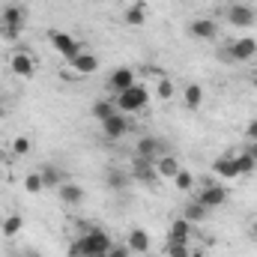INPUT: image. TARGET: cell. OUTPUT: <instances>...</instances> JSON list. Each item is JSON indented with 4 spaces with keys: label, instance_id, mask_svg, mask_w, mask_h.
I'll use <instances>...</instances> for the list:
<instances>
[{
    "label": "cell",
    "instance_id": "603a6c76",
    "mask_svg": "<svg viewBox=\"0 0 257 257\" xmlns=\"http://www.w3.org/2000/svg\"><path fill=\"white\" fill-rule=\"evenodd\" d=\"M206 212H209V209H206L200 200H189V203L183 206V218H186V221H192V224L203 221V218H206Z\"/></svg>",
    "mask_w": 257,
    "mask_h": 257
},
{
    "label": "cell",
    "instance_id": "ab89813d",
    "mask_svg": "<svg viewBox=\"0 0 257 257\" xmlns=\"http://www.w3.org/2000/svg\"><path fill=\"white\" fill-rule=\"evenodd\" d=\"M0 12H3V0H0Z\"/></svg>",
    "mask_w": 257,
    "mask_h": 257
},
{
    "label": "cell",
    "instance_id": "4fadbf2b",
    "mask_svg": "<svg viewBox=\"0 0 257 257\" xmlns=\"http://www.w3.org/2000/svg\"><path fill=\"white\" fill-rule=\"evenodd\" d=\"M84 197H87V192L78 183H72V180H66L63 186L57 189V200L66 203V206H78V203H84Z\"/></svg>",
    "mask_w": 257,
    "mask_h": 257
},
{
    "label": "cell",
    "instance_id": "ac0fdd59",
    "mask_svg": "<svg viewBox=\"0 0 257 257\" xmlns=\"http://www.w3.org/2000/svg\"><path fill=\"white\" fill-rule=\"evenodd\" d=\"M156 174L165 177V180H174V177L180 174V162H177V156H174V153H165L162 159H156Z\"/></svg>",
    "mask_w": 257,
    "mask_h": 257
},
{
    "label": "cell",
    "instance_id": "9a60e30c",
    "mask_svg": "<svg viewBox=\"0 0 257 257\" xmlns=\"http://www.w3.org/2000/svg\"><path fill=\"white\" fill-rule=\"evenodd\" d=\"M21 24H24V9L21 6H3V12H0V30H21Z\"/></svg>",
    "mask_w": 257,
    "mask_h": 257
},
{
    "label": "cell",
    "instance_id": "74e56055",
    "mask_svg": "<svg viewBox=\"0 0 257 257\" xmlns=\"http://www.w3.org/2000/svg\"><path fill=\"white\" fill-rule=\"evenodd\" d=\"M189 257H206V254H203L200 248H192V254H189Z\"/></svg>",
    "mask_w": 257,
    "mask_h": 257
},
{
    "label": "cell",
    "instance_id": "5b68a950",
    "mask_svg": "<svg viewBox=\"0 0 257 257\" xmlns=\"http://www.w3.org/2000/svg\"><path fill=\"white\" fill-rule=\"evenodd\" d=\"M128 132H132V117L123 114V111H117L114 117H108V120L102 123V135H105L108 141H120V138H126Z\"/></svg>",
    "mask_w": 257,
    "mask_h": 257
},
{
    "label": "cell",
    "instance_id": "44dd1931",
    "mask_svg": "<svg viewBox=\"0 0 257 257\" xmlns=\"http://www.w3.org/2000/svg\"><path fill=\"white\" fill-rule=\"evenodd\" d=\"M90 111H93V117H96L99 123H105L108 117H114V114H117V102H111V99H96Z\"/></svg>",
    "mask_w": 257,
    "mask_h": 257
},
{
    "label": "cell",
    "instance_id": "ffe728a7",
    "mask_svg": "<svg viewBox=\"0 0 257 257\" xmlns=\"http://www.w3.org/2000/svg\"><path fill=\"white\" fill-rule=\"evenodd\" d=\"M39 174H42V183H45V189H54V192H57V189L63 186L66 180H69L63 171H60V168H54V165H45V168H42Z\"/></svg>",
    "mask_w": 257,
    "mask_h": 257
},
{
    "label": "cell",
    "instance_id": "4316f807",
    "mask_svg": "<svg viewBox=\"0 0 257 257\" xmlns=\"http://www.w3.org/2000/svg\"><path fill=\"white\" fill-rule=\"evenodd\" d=\"M233 159H236V168H239V177H251L257 168V162L248 156V153H233Z\"/></svg>",
    "mask_w": 257,
    "mask_h": 257
},
{
    "label": "cell",
    "instance_id": "484cf974",
    "mask_svg": "<svg viewBox=\"0 0 257 257\" xmlns=\"http://www.w3.org/2000/svg\"><path fill=\"white\" fill-rule=\"evenodd\" d=\"M165 254H168V257H189V254H192V248H189V242H186V239H171V236H168Z\"/></svg>",
    "mask_w": 257,
    "mask_h": 257
},
{
    "label": "cell",
    "instance_id": "f35d334b",
    "mask_svg": "<svg viewBox=\"0 0 257 257\" xmlns=\"http://www.w3.org/2000/svg\"><path fill=\"white\" fill-rule=\"evenodd\" d=\"M254 90H257V75H254Z\"/></svg>",
    "mask_w": 257,
    "mask_h": 257
},
{
    "label": "cell",
    "instance_id": "836d02e7",
    "mask_svg": "<svg viewBox=\"0 0 257 257\" xmlns=\"http://www.w3.org/2000/svg\"><path fill=\"white\" fill-rule=\"evenodd\" d=\"M245 135H248V141H257V120H251V123H248Z\"/></svg>",
    "mask_w": 257,
    "mask_h": 257
},
{
    "label": "cell",
    "instance_id": "5bb4252c",
    "mask_svg": "<svg viewBox=\"0 0 257 257\" xmlns=\"http://www.w3.org/2000/svg\"><path fill=\"white\" fill-rule=\"evenodd\" d=\"M126 245H128V251L132 254H147L150 251V233L144 230V227H132L128 230V236H126Z\"/></svg>",
    "mask_w": 257,
    "mask_h": 257
},
{
    "label": "cell",
    "instance_id": "3957f363",
    "mask_svg": "<svg viewBox=\"0 0 257 257\" xmlns=\"http://www.w3.org/2000/svg\"><path fill=\"white\" fill-rule=\"evenodd\" d=\"M147 105H150V90L141 87V84H132L128 90L117 93V111H123L128 117H132V114H141Z\"/></svg>",
    "mask_w": 257,
    "mask_h": 257
},
{
    "label": "cell",
    "instance_id": "cb8c5ba5",
    "mask_svg": "<svg viewBox=\"0 0 257 257\" xmlns=\"http://www.w3.org/2000/svg\"><path fill=\"white\" fill-rule=\"evenodd\" d=\"M126 24L128 27H144L147 24V6L144 3H132L126 9Z\"/></svg>",
    "mask_w": 257,
    "mask_h": 257
},
{
    "label": "cell",
    "instance_id": "8d00e7d4",
    "mask_svg": "<svg viewBox=\"0 0 257 257\" xmlns=\"http://www.w3.org/2000/svg\"><path fill=\"white\" fill-rule=\"evenodd\" d=\"M21 257H42L36 248H27V251H21Z\"/></svg>",
    "mask_w": 257,
    "mask_h": 257
},
{
    "label": "cell",
    "instance_id": "6da1fadb",
    "mask_svg": "<svg viewBox=\"0 0 257 257\" xmlns=\"http://www.w3.org/2000/svg\"><path fill=\"white\" fill-rule=\"evenodd\" d=\"M111 245H114L111 233H105V230H99V227H90V230H84V233L69 245V257H99V254H108Z\"/></svg>",
    "mask_w": 257,
    "mask_h": 257
},
{
    "label": "cell",
    "instance_id": "d4e9b609",
    "mask_svg": "<svg viewBox=\"0 0 257 257\" xmlns=\"http://www.w3.org/2000/svg\"><path fill=\"white\" fill-rule=\"evenodd\" d=\"M21 227H24V218H21V215H6V218L0 221V233H3L6 239H9V236H15Z\"/></svg>",
    "mask_w": 257,
    "mask_h": 257
},
{
    "label": "cell",
    "instance_id": "4dcf8cb0",
    "mask_svg": "<svg viewBox=\"0 0 257 257\" xmlns=\"http://www.w3.org/2000/svg\"><path fill=\"white\" fill-rule=\"evenodd\" d=\"M42 189H45V183H42V174H39V171H33V174H27V177H24V192L39 194Z\"/></svg>",
    "mask_w": 257,
    "mask_h": 257
},
{
    "label": "cell",
    "instance_id": "f546056e",
    "mask_svg": "<svg viewBox=\"0 0 257 257\" xmlns=\"http://www.w3.org/2000/svg\"><path fill=\"white\" fill-rule=\"evenodd\" d=\"M174 186H177L180 192H192L194 189V174L192 171H186V168H180V174L174 177Z\"/></svg>",
    "mask_w": 257,
    "mask_h": 257
},
{
    "label": "cell",
    "instance_id": "1f68e13d",
    "mask_svg": "<svg viewBox=\"0 0 257 257\" xmlns=\"http://www.w3.org/2000/svg\"><path fill=\"white\" fill-rule=\"evenodd\" d=\"M27 153H30V138H15L12 156H27Z\"/></svg>",
    "mask_w": 257,
    "mask_h": 257
},
{
    "label": "cell",
    "instance_id": "d590c367",
    "mask_svg": "<svg viewBox=\"0 0 257 257\" xmlns=\"http://www.w3.org/2000/svg\"><path fill=\"white\" fill-rule=\"evenodd\" d=\"M248 233L257 239V218H254V221H248Z\"/></svg>",
    "mask_w": 257,
    "mask_h": 257
},
{
    "label": "cell",
    "instance_id": "83f0119b",
    "mask_svg": "<svg viewBox=\"0 0 257 257\" xmlns=\"http://www.w3.org/2000/svg\"><path fill=\"white\" fill-rule=\"evenodd\" d=\"M156 96H159L162 102L174 99V96H177V87H174V81H171V78H159V81H156Z\"/></svg>",
    "mask_w": 257,
    "mask_h": 257
},
{
    "label": "cell",
    "instance_id": "8992f818",
    "mask_svg": "<svg viewBox=\"0 0 257 257\" xmlns=\"http://www.w3.org/2000/svg\"><path fill=\"white\" fill-rule=\"evenodd\" d=\"M132 183H141V186H153L156 180H159V174H156V162H150V159H141V156H135L132 159Z\"/></svg>",
    "mask_w": 257,
    "mask_h": 257
},
{
    "label": "cell",
    "instance_id": "7402d4cb",
    "mask_svg": "<svg viewBox=\"0 0 257 257\" xmlns=\"http://www.w3.org/2000/svg\"><path fill=\"white\" fill-rule=\"evenodd\" d=\"M183 102H186L189 111H197V108L203 105V87H200V84H189V87L183 90Z\"/></svg>",
    "mask_w": 257,
    "mask_h": 257
},
{
    "label": "cell",
    "instance_id": "52a82bcc",
    "mask_svg": "<svg viewBox=\"0 0 257 257\" xmlns=\"http://www.w3.org/2000/svg\"><path fill=\"white\" fill-rule=\"evenodd\" d=\"M227 21H230V27L248 30V27H254L257 12L248 6V3H233V6H227Z\"/></svg>",
    "mask_w": 257,
    "mask_h": 257
},
{
    "label": "cell",
    "instance_id": "e575fe53",
    "mask_svg": "<svg viewBox=\"0 0 257 257\" xmlns=\"http://www.w3.org/2000/svg\"><path fill=\"white\" fill-rule=\"evenodd\" d=\"M245 153H248V156H251V159L257 162V141H248V147H245Z\"/></svg>",
    "mask_w": 257,
    "mask_h": 257
},
{
    "label": "cell",
    "instance_id": "d6a6232c",
    "mask_svg": "<svg viewBox=\"0 0 257 257\" xmlns=\"http://www.w3.org/2000/svg\"><path fill=\"white\" fill-rule=\"evenodd\" d=\"M132 251H128V245L123 242V245H111V251H108V257H128Z\"/></svg>",
    "mask_w": 257,
    "mask_h": 257
},
{
    "label": "cell",
    "instance_id": "f1b7e54d",
    "mask_svg": "<svg viewBox=\"0 0 257 257\" xmlns=\"http://www.w3.org/2000/svg\"><path fill=\"white\" fill-rule=\"evenodd\" d=\"M189 236H192V221L177 218V221L171 224V239H186V242H189Z\"/></svg>",
    "mask_w": 257,
    "mask_h": 257
},
{
    "label": "cell",
    "instance_id": "ba28073f",
    "mask_svg": "<svg viewBox=\"0 0 257 257\" xmlns=\"http://www.w3.org/2000/svg\"><path fill=\"white\" fill-rule=\"evenodd\" d=\"M165 153H168V144H165L162 138H153V135H144V138L138 141V147H135V156H141V159H150V162L162 159Z\"/></svg>",
    "mask_w": 257,
    "mask_h": 257
},
{
    "label": "cell",
    "instance_id": "30bf717a",
    "mask_svg": "<svg viewBox=\"0 0 257 257\" xmlns=\"http://www.w3.org/2000/svg\"><path fill=\"white\" fill-rule=\"evenodd\" d=\"M9 72L18 75V78H33L36 75V60L27 54V51H15L9 57Z\"/></svg>",
    "mask_w": 257,
    "mask_h": 257
},
{
    "label": "cell",
    "instance_id": "60d3db41",
    "mask_svg": "<svg viewBox=\"0 0 257 257\" xmlns=\"http://www.w3.org/2000/svg\"><path fill=\"white\" fill-rule=\"evenodd\" d=\"M99 257H108V254H99Z\"/></svg>",
    "mask_w": 257,
    "mask_h": 257
},
{
    "label": "cell",
    "instance_id": "8fae6325",
    "mask_svg": "<svg viewBox=\"0 0 257 257\" xmlns=\"http://www.w3.org/2000/svg\"><path fill=\"white\" fill-rule=\"evenodd\" d=\"M189 36L192 39H203V42L215 39L218 36V21L215 18H194L192 24H189Z\"/></svg>",
    "mask_w": 257,
    "mask_h": 257
},
{
    "label": "cell",
    "instance_id": "9c48e42d",
    "mask_svg": "<svg viewBox=\"0 0 257 257\" xmlns=\"http://www.w3.org/2000/svg\"><path fill=\"white\" fill-rule=\"evenodd\" d=\"M227 189L224 186H218V183H206L200 192H197V200L206 206V209H218V206H224L227 203Z\"/></svg>",
    "mask_w": 257,
    "mask_h": 257
},
{
    "label": "cell",
    "instance_id": "e0dca14e",
    "mask_svg": "<svg viewBox=\"0 0 257 257\" xmlns=\"http://www.w3.org/2000/svg\"><path fill=\"white\" fill-rule=\"evenodd\" d=\"M69 63H72V69H75L78 75H96V72H99V57H96V54H90V51L75 54Z\"/></svg>",
    "mask_w": 257,
    "mask_h": 257
},
{
    "label": "cell",
    "instance_id": "d6986e66",
    "mask_svg": "<svg viewBox=\"0 0 257 257\" xmlns=\"http://www.w3.org/2000/svg\"><path fill=\"white\" fill-rule=\"evenodd\" d=\"M128 183H132V174H128V171L111 168V171L105 174V186H108L111 192H123V189H128Z\"/></svg>",
    "mask_w": 257,
    "mask_h": 257
},
{
    "label": "cell",
    "instance_id": "7a4b0ae2",
    "mask_svg": "<svg viewBox=\"0 0 257 257\" xmlns=\"http://www.w3.org/2000/svg\"><path fill=\"white\" fill-rule=\"evenodd\" d=\"M254 57H257V39L254 36H239V39H233L218 54V60H224V63H248Z\"/></svg>",
    "mask_w": 257,
    "mask_h": 257
},
{
    "label": "cell",
    "instance_id": "2e32d148",
    "mask_svg": "<svg viewBox=\"0 0 257 257\" xmlns=\"http://www.w3.org/2000/svg\"><path fill=\"white\" fill-rule=\"evenodd\" d=\"M212 174L221 177V180H239V168H236V159L233 156H218L212 162Z\"/></svg>",
    "mask_w": 257,
    "mask_h": 257
},
{
    "label": "cell",
    "instance_id": "277c9868",
    "mask_svg": "<svg viewBox=\"0 0 257 257\" xmlns=\"http://www.w3.org/2000/svg\"><path fill=\"white\" fill-rule=\"evenodd\" d=\"M48 42H51V48L66 57V60H72L75 54H81V45H78V39L72 36V33H63V30H48Z\"/></svg>",
    "mask_w": 257,
    "mask_h": 257
},
{
    "label": "cell",
    "instance_id": "7c38bea8",
    "mask_svg": "<svg viewBox=\"0 0 257 257\" xmlns=\"http://www.w3.org/2000/svg\"><path fill=\"white\" fill-rule=\"evenodd\" d=\"M132 84H138V81H135V69H128V66H120V69H114V72L108 75V87H111L114 93H123Z\"/></svg>",
    "mask_w": 257,
    "mask_h": 257
}]
</instances>
